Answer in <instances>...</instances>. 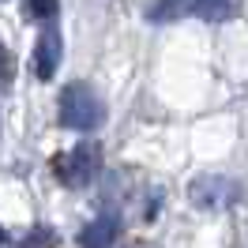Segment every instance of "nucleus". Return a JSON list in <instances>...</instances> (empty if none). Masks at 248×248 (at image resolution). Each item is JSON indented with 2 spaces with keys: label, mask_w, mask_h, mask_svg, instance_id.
Masks as SVG:
<instances>
[{
  "label": "nucleus",
  "mask_w": 248,
  "mask_h": 248,
  "mask_svg": "<svg viewBox=\"0 0 248 248\" xmlns=\"http://www.w3.org/2000/svg\"><path fill=\"white\" fill-rule=\"evenodd\" d=\"M106 117L102 98L87 87V83H68L61 91V124L64 128H76V132H91L98 128Z\"/></svg>",
  "instance_id": "nucleus-1"
},
{
  "label": "nucleus",
  "mask_w": 248,
  "mask_h": 248,
  "mask_svg": "<svg viewBox=\"0 0 248 248\" xmlns=\"http://www.w3.org/2000/svg\"><path fill=\"white\" fill-rule=\"evenodd\" d=\"M98 170H102V151L94 143H79L57 162V173L68 188H87L98 177Z\"/></svg>",
  "instance_id": "nucleus-2"
},
{
  "label": "nucleus",
  "mask_w": 248,
  "mask_h": 248,
  "mask_svg": "<svg viewBox=\"0 0 248 248\" xmlns=\"http://www.w3.org/2000/svg\"><path fill=\"white\" fill-rule=\"evenodd\" d=\"M188 200L196 211H207V215H218V211H230L237 203V185L226 181V177H196L188 185Z\"/></svg>",
  "instance_id": "nucleus-3"
},
{
  "label": "nucleus",
  "mask_w": 248,
  "mask_h": 248,
  "mask_svg": "<svg viewBox=\"0 0 248 248\" xmlns=\"http://www.w3.org/2000/svg\"><path fill=\"white\" fill-rule=\"evenodd\" d=\"M61 57H64V42H61V31L57 27H46L34 42V53H31V68L38 79H53L57 68H61Z\"/></svg>",
  "instance_id": "nucleus-4"
},
{
  "label": "nucleus",
  "mask_w": 248,
  "mask_h": 248,
  "mask_svg": "<svg viewBox=\"0 0 248 248\" xmlns=\"http://www.w3.org/2000/svg\"><path fill=\"white\" fill-rule=\"evenodd\" d=\"M117 237H121V218L117 215H98L91 226H83L79 245L83 248H113Z\"/></svg>",
  "instance_id": "nucleus-5"
},
{
  "label": "nucleus",
  "mask_w": 248,
  "mask_h": 248,
  "mask_svg": "<svg viewBox=\"0 0 248 248\" xmlns=\"http://www.w3.org/2000/svg\"><path fill=\"white\" fill-rule=\"evenodd\" d=\"M233 12H237L233 0H192V16L207 19V23H222V19H230Z\"/></svg>",
  "instance_id": "nucleus-6"
},
{
  "label": "nucleus",
  "mask_w": 248,
  "mask_h": 248,
  "mask_svg": "<svg viewBox=\"0 0 248 248\" xmlns=\"http://www.w3.org/2000/svg\"><path fill=\"white\" fill-rule=\"evenodd\" d=\"M16 83V61H12V53L0 46V91H8Z\"/></svg>",
  "instance_id": "nucleus-7"
},
{
  "label": "nucleus",
  "mask_w": 248,
  "mask_h": 248,
  "mask_svg": "<svg viewBox=\"0 0 248 248\" xmlns=\"http://www.w3.org/2000/svg\"><path fill=\"white\" fill-rule=\"evenodd\" d=\"M27 8H31L38 19H53L57 8H61V0H27Z\"/></svg>",
  "instance_id": "nucleus-8"
},
{
  "label": "nucleus",
  "mask_w": 248,
  "mask_h": 248,
  "mask_svg": "<svg viewBox=\"0 0 248 248\" xmlns=\"http://www.w3.org/2000/svg\"><path fill=\"white\" fill-rule=\"evenodd\" d=\"M0 248H12V237H8V230L0 226Z\"/></svg>",
  "instance_id": "nucleus-9"
}]
</instances>
